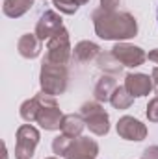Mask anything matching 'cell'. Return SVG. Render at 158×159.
Instances as JSON below:
<instances>
[{
    "label": "cell",
    "mask_w": 158,
    "mask_h": 159,
    "mask_svg": "<svg viewBox=\"0 0 158 159\" xmlns=\"http://www.w3.org/2000/svg\"><path fill=\"white\" fill-rule=\"evenodd\" d=\"M95 32L102 39H130L138 32L136 19L130 13H116L106 9H97L93 13Z\"/></svg>",
    "instance_id": "6da1fadb"
},
{
    "label": "cell",
    "mask_w": 158,
    "mask_h": 159,
    "mask_svg": "<svg viewBox=\"0 0 158 159\" xmlns=\"http://www.w3.org/2000/svg\"><path fill=\"white\" fill-rule=\"evenodd\" d=\"M67 87V70L63 65H56L50 61H43L41 67V89L43 93L56 96L62 94Z\"/></svg>",
    "instance_id": "7a4b0ae2"
},
{
    "label": "cell",
    "mask_w": 158,
    "mask_h": 159,
    "mask_svg": "<svg viewBox=\"0 0 158 159\" xmlns=\"http://www.w3.org/2000/svg\"><path fill=\"white\" fill-rule=\"evenodd\" d=\"M37 98H39V102H41V111H39V115H37V122L41 124V128H45V129H60L63 115L58 109L54 98L50 94H47V93L37 94Z\"/></svg>",
    "instance_id": "3957f363"
},
{
    "label": "cell",
    "mask_w": 158,
    "mask_h": 159,
    "mask_svg": "<svg viewBox=\"0 0 158 159\" xmlns=\"http://www.w3.org/2000/svg\"><path fill=\"white\" fill-rule=\"evenodd\" d=\"M39 143V131L30 126L24 124L17 129V146H15V157L17 159H32L36 146Z\"/></svg>",
    "instance_id": "277c9868"
},
{
    "label": "cell",
    "mask_w": 158,
    "mask_h": 159,
    "mask_svg": "<svg viewBox=\"0 0 158 159\" xmlns=\"http://www.w3.org/2000/svg\"><path fill=\"white\" fill-rule=\"evenodd\" d=\"M71 54V46H69V34L65 30H60L54 37L48 39L47 44V56L45 61L56 63V65H65Z\"/></svg>",
    "instance_id": "5b68a950"
},
{
    "label": "cell",
    "mask_w": 158,
    "mask_h": 159,
    "mask_svg": "<svg viewBox=\"0 0 158 159\" xmlns=\"http://www.w3.org/2000/svg\"><path fill=\"white\" fill-rule=\"evenodd\" d=\"M82 117L86 119V124L89 128V131H93L95 135H104L108 133V115L106 111L99 106V104H84L82 106Z\"/></svg>",
    "instance_id": "8992f818"
},
{
    "label": "cell",
    "mask_w": 158,
    "mask_h": 159,
    "mask_svg": "<svg viewBox=\"0 0 158 159\" xmlns=\"http://www.w3.org/2000/svg\"><path fill=\"white\" fill-rule=\"evenodd\" d=\"M112 54H114V57L117 59L119 63L125 65V67H138V65H141L147 59L145 52L140 46H132V44H126V43L116 44L112 48Z\"/></svg>",
    "instance_id": "52a82bcc"
},
{
    "label": "cell",
    "mask_w": 158,
    "mask_h": 159,
    "mask_svg": "<svg viewBox=\"0 0 158 159\" xmlns=\"http://www.w3.org/2000/svg\"><path fill=\"white\" fill-rule=\"evenodd\" d=\"M60 30H63V26H62V17L56 15L54 11H47V13L39 19L37 26H36V35H37L41 41H45V39L54 37Z\"/></svg>",
    "instance_id": "ba28073f"
},
{
    "label": "cell",
    "mask_w": 158,
    "mask_h": 159,
    "mask_svg": "<svg viewBox=\"0 0 158 159\" xmlns=\"http://www.w3.org/2000/svg\"><path fill=\"white\" fill-rule=\"evenodd\" d=\"M99 152V146L95 141L91 139H86V137H80L75 139L65 154V159H93Z\"/></svg>",
    "instance_id": "9c48e42d"
},
{
    "label": "cell",
    "mask_w": 158,
    "mask_h": 159,
    "mask_svg": "<svg viewBox=\"0 0 158 159\" xmlns=\"http://www.w3.org/2000/svg\"><path fill=\"white\" fill-rule=\"evenodd\" d=\"M117 133L126 141H143L147 135L145 126L132 117H123L117 122Z\"/></svg>",
    "instance_id": "30bf717a"
},
{
    "label": "cell",
    "mask_w": 158,
    "mask_h": 159,
    "mask_svg": "<svg viewBox=\"0 0 158 159\" xmlns=\"http://www.w3.org/2000/svg\"><path fill=\"white\" fill-rule=\"evenodd\" d=\"M125 87H126V91L132 96H145V94L151 93L153 81H151L149 76H145V74H128Z\"/></svg>",
    "instance_id": "8fae6325"
},
{
    "label": "cell",
    "mask_w": 158,
    "mask_h": 159,
    "mask_svg": "<svg viewBox=\"0 0 158 159\" xmlns=\"http://www.w3.org/2000/svg\"><path fill=\"white\" fill-rule=\"evenodd\" d=\"M17 50H19V54H21L22 57L34 59V57L39 56V52H41V39L36 34H24V35L19 39Z\"/></svg>",
    "instance_id": "7c38bea8"
},
{
    "label": "cell",
    "mask_w": 158,
    "mask_h": 159,
    "mask_svg": "<svg viewBox=\"0 0 158 159\" xmlns=\"http://www.w3.org/2000/svg\"><path fill=\"white\" fill-rule=\"evenodd\" d=\"M32 4H34V0H4L2 9H4V13H6L7 17L17 19V17H21V15H24V13L32 7Z\"/></svg>",
    "instance_id": "4fadbf2b"
},
{
    "label": "cell",
    "mask_w": 158,
    "mask_h": 159,
    "mask_svg": "<svg viewBox=\"0 0 158 159\" xmlns=\"http://www.w3.org/2000/svg\"><path fill=\"white\" fill-rule=\"evenodd\" d=\"M116 89H117L116 80L104 76V78L99 80V83H97V87H95V98H97L99 102H106V100L112 98V94H114Z\"/></svg>",
    "instance_id": "5bb4252c"
},
{
    "label": "cell",
    "mask_w": 158,
    "mask_h": 159,
    "mask_svg": "<svg viewBox=\"0 0 158 159\" xmlns=\"http://www.w3.org/2000/svg\"><path fill=\"white\" fill-rule=\"evenodd\" d=\"M84 120L82 117L78 115H65L63 120H62V131L65 133V135H69V137H77L82 133V129H84Z\"/></svg>",
    "instance_id": "9a60e30c"
},
{
    "label": "cell",
    "mask_w": 158,
    "mask_h": 159,
    "mask_svg": "<svg viewBox=\"0 0 158 159\" xmlns=\"http://www.w3.org/2000/svg\"><path fill=\"white\" fill-rule=\"evenodd\" d=\"M99 46L95 43H89V41H82L75 46V59L78 61H89L93 59L95 56H99Z\"/></svg>",
    "instance_id": "2e32d148"
},
{
    "label": "cell",
    "mask_w": 158,
    "mask_h": 159,
    "mask_svg": "<svg viewBox=\"0 0 158 159\" xmlns=\"http://www.w3.org/2000/svg\"><path fill=\"white\" fill-rule=\"evenodd\" d=\"M39 111H41V102H39L37 96L26 100V102L21 106V117L26 120V122H37Z\"/></svg>",
    "instance_id": "e0dca14e"
},
{
    "label": "cell",
    "mask_w": 158,
    "mask_h": 159,
    "mask_svg": "<svg viewBox=\"0 0 158 159\" xmlns=\"http://www.w3.org/2000/svg\"><path fill=\"white\" fill-rule=\"evenodd\" d=\"M132 100H134V96L126 91V87H117V89L114 91L112 98H110L112 106L117 107V109H126V107L132 104Z\"/></svg>",
    "instance_id": "ac0fdd59"
},
{
    "label": "cell",
    "mask_w": 158,
    "mask_h": 159,
    "mask_svg": "<svg viewBox=\"0 0 158 159\" xmlns=\"http://www.w3.org/2000/svg\"><path fill=\"white\" fill-rule=\"evenodd\" d=\"M99 69H102L106 72H112V74H119L123 70V65L114 57V54H108V56L99 57Z\"/></svg>",
    "instance_id": "d6986e66"
},
{
    "label": "cell",
    "mask_w": 158,
    "mask_h": 159,
    "mask_svg": "<svg viewBox=\"0 0 158 159\" xmlns=\"http://www.w3.org/2000/svg\"><path fill=\"white\" fill-rule=\"evenodd\" d=\"M87 0H54V6L62 11V13H67V15H71V13H75L77 9H78L82 4H86Z\"/></svg>",
    "instance_id": "ffe728a7"
},
{
    "label": "cell",
    "mask_w": 158,
    "mask_h": 159,
    "mask_svg": "<svg viewBox=\"0 0 158 159\" xmlns=\"http://www.w3.org/2000/svg\"><path fill=\"white\" fill-rule=\"evenodd\" d=\"M71 143H73V139L69 137V135H60V137H56L54 139V143H52V150H54V154H58V156H63L65 157V154H67V150H69V146H71Z\"/></svg>",
    "instance_id": "44dd1931"
},
{
    "label": "cell",
    "mask_w": 158,
    "mask_h": 159,
    "mask_svg": "<svg viewBox=\"0 0 158 159\" xmlns=\"http://www.w3.org/2000/svg\"><path fill=\"white\" fill-rule=\"evenodd\" d=\"M147 117L153 122H158V98L149 102V106H147Z\"/></svg>",
    "instance_id": "7402d4cb"
},
{
    "label": "cell",
    "mask_w": 158,
    "mask_h": 159,
    "mask_svg": "<svg viewBox=\"0 0 158 159\" xmlns=\"http://www.w3.org/2000/svg\"><path fill=\"white\" fill-rule=\"evenodd\" d=\"M101 4H102V9H106V11H114V9L117 7L119 0H101Z\"/></svg>",
    "instance_id": "603a6c76"
},
{
    "label": "cell",
    "mask_w": 158,
    "mask_h": 159,
    "mask_svg": "<svg viewBox=\"0 0 158 159\" xmlns=\"http://www.w3.org/2000/svg\"><path fill=\"white\" fill-rule=\"evenodd\" d=\"M145 159H158V146L147 148L145 150Z\"/></svg>",
    "instance_id": "cb8c5ba5"
},
{
    "label": "cell",
    "mask_w": 158,
    "mask_h": 159,
    "mask_svg": "<svg viewBox=\"0 0 158 159\" xmlns=\"http://www.w3.org/2000/svg\"><path fill=\"white\" fill-rule=\"evenodd\" d=\"M149 59L155 61V63H158V50H153V52L149 54Z\"/></svg>",
    "instance_id": "d4e9b609"
},
{
    "label": "cell",
    "mask_w": 158,
    "mask_h": 159,
    "mask_svg": "<svg viewBox=\"0 0 158 159\" xmlns=\"http://www.w3.org/2000/svg\"><path fill=\"white\" fill-rule=\"evenodd\" d=\"M153 80H155V87H156V93H158V67L153 70Z\"/></svg>",
    "instance_id": "484cf974"
},
{
    "label": "cell",
    "mask_w": 158,
    "mask_h": 159,
    "mask_svg": "<svg viewBox=\"0 0 158 159\" xmlns=\"http://www.w3.org/2000/svg\"><path fill=\"white\" fill-rule=\"evenodd\" d=\"M48 159H54V157H48Z\"/></svg>",
    "instance_id": "4316f807"
}]
</instances>
